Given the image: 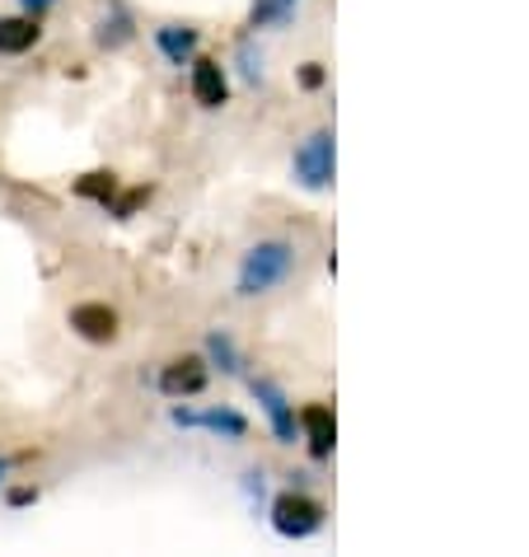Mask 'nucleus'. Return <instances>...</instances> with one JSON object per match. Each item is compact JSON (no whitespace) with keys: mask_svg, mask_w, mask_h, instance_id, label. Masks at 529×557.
<instances>
[{"mask_svg":"<svg viewBox=\"0 0 529 557\" xmlns=\"http://www.w3.org/2000/svg\"><path fill=\"white\" fill-rule=\"evenodd\" d=\"M295 268H300V249H295L291 239L282 235H268L258 244H248L239 268H235V296L239 300H258V296H272V290H282Z\"/></svg>","mask_w":529,"mask_h":557,"instance_id":"f257e3e1","label":"nucleus"},{"mask_svg":"<svg viewBox=\"0 0 529 557\" xmlns=\"http://www.w3.org/2000/svg\"><path fill=\"white\" fill-rule=\"evenodd\" d=\"M333 174H337V141L329 127L309 132L300 146L291 154V178L300 183L305 193H329L333 188Z\"/></svg>","mask_w":529,"mask_h":557,"instance_id":"f03ea898","label":"nucleus"},{"mask_svg":"<svg viewBox=\"0 0 529 557\" xmlns=\"http://www.w3.org/2000/svg\"><path fill=\"white\" fill-rule=\"evenodd\" d=\"M169 422L183 426V431H207L216 441H230L239 445L248 441V417L230 404H211V408H169Z\"/></svg>","mask_w":529,"mask_h":557,"instance_id":"7ed1b4c3","label":"nucleus"},{"mask_svg":"<svg viewBox=\"0 0 529 557\" xmlns=\"http://www.w3.org/2000/svg\"><path fill=\"white\" fill-rule=\"evenodd\" d=\"M323 520H329V510H323V502L305 497V492H282V497L272 502V530L282 539H315L323 530Z\"/></svg>","mask_w":529,"mask_h":557,"instance_id":"20e7f679","label":"nucleus"},{"mask_svg":"<svg viewBox=\"0 0 529 557\" xmlns=\"http://www.w3.org/2000/svg\"><path fill=\"white\" fill-rule=\"evenodd\" d=\"M248 389H254L258 408H262V417H268V426H272L276 441H282V445L300 441V417H295V404L286 398L282 384H272V380H248Z\"/></svg>","mask_w":529,"mask_h":557,"instance_id":"39448f33","label":"nucleus"},{"mask_svg":"<svg viewBox=\"0 0 529 557\" xmlns=\"http://www.w3.org/2000/svg\"><path fill=\"white\" fill-rule=\"evenodd\" d=\"M71 333L81 337V343H89V347H108V343H118L122 319H118V309H113V305L85 300V305H75V309H71Z\"/></svg>","mask_w":529,"mask_h":557,"instance_id":"423d86ee","label":"nucleus"},{"mask_svg":"<svg viewBox=\"0 0 529 557\" xmlns=\"http://www.w3.org/2000/svg\"><path fill=\"white\" fill-rule=\"evenodd\" d=\"M207 380H211V366H207V356H179V361H169L160 370V394L164 398H197L201 389H207Z\"/></svg>","mask_w":529,"mask_h":557,"instance_id":"0eeeda50","label":"nucleus"},{"mask_svg":"<svg viewBox=\"0 0 529 557\" xmlns=\"http://www.w3.org/2000/svg\"><path fill=\"white\" fill-rule=\"evenodd\" d=\"M150 42H155V52H160L169 66L183 71V66H193V57H197V48H201V28H197V24L169 20V24H155Z\"/></svg>","mask_w":529,"mask_h":557,"instance_id":"6e6552de","label":"nucleus"},{"mask_svg":"<svg viewBox=\"0 0 529 557\" xmlns=\"http://www.w3.org/2000/svg\"><path fill=\"white\" fill-rule=\"evenodd\" d=\"M188 85H193V99L201 108H225L230 103V71L216 57H193Z\"/></svg>","mask_w":529,"mask_h":557,"instance_id":"1a4fd4ad","label":"nucleus"},{"mask_svg":"<svg viewBox=\"0 0 529 557\" xmlns=\"http://www.w3.org/2000/svg\"><path fill=\"white\" fill-rule=\"evenodd\" d=\"M300 441L309 445V459L323 463L333 455V441H337V422H333V408H323V404H309L300 412Z\"/></svg>","mask_w":529,"mask_h":557,"instance_id":"9d476101","label":"nucleus"},{"mask_svg":"<svg viewBox=\"0 0 529 557\" xmlns=\"http://www.w3.org/2000/svg\"><path fill=\"white\" fill-rule=\"evenodd\" d=\"M136 38V14L127 10V0H108L103 20L95 24V42L103 52H122Z\"/></svg>","mask_w":529,"mask_h":557,"instance_id":"9b49d317","label":"nucleus"},{"mask_svg":"<svg viewBox=\"0 0 529 557\" xmlns=\"http://www.w3.org/2000/svg\"><path fill=\"white\" fill-rule=\"evenodd\" d=\"M42 42V20L28 14H0V57H24Z\"/></svg>","mask_w":529,"mask_h":557,"instance_id":"f8f14e48","label":"nucleus"},{"mask_svg":"<svg viewBox=\"0 0 529 557\" xmlns=\"http://www.w3.org/2000/svg\"><path fill=\"white\" fill-rule=\"evenodd\" d=\"M305 0H254L248 5V28H286Z\"/></svg>","mask_w":529,"mask_h":557,"instance_id":"ddd939ff","label":"nucleus"},{"mask_svg":"<svg viewBox=\"0 0 529 557\" xmlns=\"http://www.w3.org/2000/svg\"><path fill=\"white\" fill-rule=\"evenodd\" d=\"M207 366H211V370H221V375H239V370H244V356H239L235 337H230L225 329L207 333Z\"/></svg>","mask_w":529,"mask_h":557,"instance_id":"4468645a","label":"nucleus"},{"mask_svg":"<svg viewBox=\"0 0 529 557\" xmlns=\"http://www.w3.org/2000/svg\"><path fill=\"white\" fill-rule=\"evenodd\" d=\"M235 66H239V75H244L248 89H262V85H268V57H262V48H258L254 38H239Z\"/></svg>","mask_w":529,"mask_h":557,"instance_id":"2eb2a0df","label":"nucleus"},{"mask_svg":"<svg viewBox=\"0 0 529 557\" xmlns=\"http://www.w3.org/2000/svg\"><path fill=\"white\" fill-rule=\"evenodd\" d=\"M75 193L89 197V202H113V193H118V174H103V169H95V174H85L81 183H75Z\"/></svg>","mask_w":529,"mask_h":557,"instance_id":"dca6fc26","label":"nucleus"},{"mask_svg":"<svg viewBox=\"0 0 529 557\" xmlns=\"http://www.w3.org/2000/svg\"><path fill=\"white\" fill-rule=\"evenodd\" d=\"M142 202H150V188H132L127 197H122V202L113 207V215H118V221H127V215L136 211V207H142Z\"/></svg>","mask_w":529,"mask_h":557,"instance_id":"f3484780","label":"nucleus"},{"mask_svg":"<svg viewBox=\"0 0 529 557\" xmlns=\"http://www.w3.org/2000/svg\"><path fill=\"white\" fill-rule=\"evenodd\" d=\"M323 81H329V71H323V61H305V66H300V85H305V89H319Z\"/></svg>","mask_w":529,"mask_h":557,"instance_id":"a211bd4d","label":"nucleus"},{"mask_svg":"<svg viewBox=\"0 0 529 557\" xmlns=\"http://www.w3.org/2000/svg\"><path fill=\"white\" fill-rule=\"evenodd\" d=\"M244 492H248V502H262V497H268V478H262V469L244 473Z\"/></svg>","mask_w":529,"mask_h":557,"instance_id":"6ab92c4d","label":"nucleus"},{"mask_svg":"<svg viewBox=\"0 0 529 557\" xmlns=\"http://www.w3.org/2000/svg\"><path fill=\"white\" fill-rule=\"evenodd\" d=\"M38 502V487H10L5 492V506H14V510H20V506H34Z\"/></svg>","mask_w":529,"mask_h":557,"instance_id":"aec40b11","label":"nucleus"},{"mask_svg":"<svg viewBox=\"0 0 529 557\" xmlns=\"http://www.w3.org/2000/svg\"><path fill=\"white\" fill-rule=\"evenodd\" d=\"M57 5V0H20V14H28V20H42Z\"/></svg>","mask_w":529,"mask_h":557,"instance_id":"412c9836","label":"nucleus"},{"mask_svg":"<svg viewBox=\"0 0 529 557\" xmlns=\"http://www.w3.org/2000/svg\"><path fill=\"white\" fill-rule=\"evenodd\" d=\"M10 469H14V459H5V455H0V487H5V478H10Z\"/></svg>","mask_w":529,"mask_h":557,"instance_id":"4be33fe9","label":"nucleus"}]
</instances>
